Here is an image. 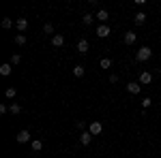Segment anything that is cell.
<instances>
[{"label": "cell", "mask_w": 161, "mask_h": 158, "mask_svg": "<svg viewBox=\"0 0 161 158\" xmlns=\"http://www.w3.org/2000/svg\"><path fill=\"white\" fill-rule=\"evenodd\" d=\"M9 111H11V113H19V111H22V107H19L17 103H13L11 107H9Z\"/></svg>", "instance_id": "cell-21"}, {"label": "cell", "mask_w": 161, "mask_h": 158, "mask_svg": "<svg viewBox=\"0 0 161 158\" xmlns=\"http://www.w3.org/2000/svg\"><path fill=\"white\" fill-rule=\"evenodd\" d=\"M97 37H99V38H105V37H110V26L101 24L99 28H97Z\"/></svg>", "instance_id": "cell-3"}, {"label": "cell", "mask_w": 161, "mask_h": 158, "mask_svg": "<svg viewBox=\"0 0 161 158\" xmlns=\"http://www.w3.org/2000/svg\"><path fill=\"white\" fill-rule=\"evenodd\" d=\"M43 32H45V34H52V32H54V26H52V24H45V26H43Z\"/></svg>", "instance_id": "cell-22"}, {"label": "cell", "mask_w": 161, "mask_h": 158, "mask_svg": "<svg viewBox=\"0 0 161 158\" xmlns=\"http://www.w3.org/2000/svg\"><path fill=\"white\" fill-rule=\"evenodd\" d=\"M73 75H75V77H84V66H82V64L73 66Z\"/></svg>", "instance_id": "cell-14"}, {"label": "cell", "mask_w": 161, "mask_h": 158, "mask_svg": "<svg viewBox=\"0 0 161 158\" xmlns=\"http://www.w3.org/2000/svg\"><path fill=\"white\" fill-rule=\"evenodd\" d=\"M88 47H90V45H88V41H86V38H82V41L77 43V51H80V54H86Z\"/></svg>", "instance_id": "cell-11"}, {"label": "cell", "mask_w": 161, "mask_h": 158, "mask_svg": "<svg viewBox=\"0 0 161 158\" xmlns=\"http://www.w3.org/2000/svg\"><path fill=\"white\" fill-rule=\"evenodd\" d=\"M4 94H7V98H15L17 90H15V88H7V92H4Z\"/></svg>", "instance_id": "cell-19"}, {"label": "cell", "mask_w": 161, "mask_h": 158, "mask_svg": "<svg viewBox=\"0 0 161 158\" xmlns=\"http://www.w3.org/2000/svg\"><path fill=\"white\" fill-rule=\"evenodd\" d=\"M15 43H17V45H26V37L24 34H17V37H15Z\"/></svg>", "instance_id": "cell-20"}, {"label": "cell", "mask_w": 161, "mask_h": 158, "mask_svg": "<svg viewBox=\"0 0 161 158\" xmlns=\"http://www.w3.org/2000/svg\"><path fill=\"white\" fill-rule=\"evenodd\" d=\"M11 26H13V22L9 19V17H4V19H2V28H11Z\"/></svg>", "instance_id": "cell-23"}, {"label": "cell", "mask_w": 161, "mask_h": 158, "mask_svg": "<svg viewBox=\"0 0 161 158\" xmlns=\"http://www.w3.org/2000/svg\"><path fill=\"white\" fill-rule=\"evenodd\" d=\"M88 133L92 135V137H97V135H101V133H103V124H101L99 120L90 122V124H88Z\"/></svg>", "instance_id": "cell-2"}, {"label": "cell", "mask_w": 161, "mask_h": 158, "mask_svg": "<svg viewBox=\"0 0 161 158\" xmlns=\"http://www.w3.org/2000/svg\"><path fill=\"white\" fill-rule=\"evenodd\" d=\"M99 66H101V69H110V66H112V60H110V58H103V60L99 62Z\"/></svg>", "instance_id": "cell-18"}, {"label": "cell", "mask_w": 161, "mask_h": 158, "mask_svg": "<svg viewBox=\"0 0 161 158\" xmlns=\"http://www.w3.org/2000/svg\"><path fill=\"white\" fill-rule=\"evenodd\" d=\"M30 145H32V150H35V152H41V147H43V141H39V139H35V141H32Z\"/></svg>", "instance_id": "cell-16"}, {"label": "cell", "mask_w": 161, "mask_h": 158, "mask_svg": "<svg viewBox=\"0 0 161 158\" xmlns=\"http://www.w3.org/2000/svg\"><path fill=\"white\" fill-rule=\"evenodd\" d=\"M142 107L148 109V107H150V98H144V100H142Z\"/></svg>", "instance_id": "cell-24"}, {"label": "cell", "mask_w": 161, "mask_h": 158, "mask_svg": "<svg viewBox=\"0 0 161 158\" xmlns=\"http://www.w3.org/2000/svg\"><path fill=\"white\" fill-rule=\"evenodd\" d=\"M140 90H142V85H140V84H133V81L127 84V92H129V94H140Z\"/></svg>", "instance_id": "cell-5"}, {"label": "cell", "mask_w": 161, "mask_h": 158, "mask_svg": "<svg viewBox=\"0 0 161 158\" xmlns=\"http://www.w3.org/2000/svg\"><path fill=\"white\" fill-rule=\"evenodd\" d=\"M97 17H99V22H105V19H108V17H110V13L105 11V9H101V11L97 13Z\"/></svg>", "instance_id": "cell-15"}, {"label": "cell", "mask_w": 161, "mask_h": 158, "mask_svg": "<svg viewBox=\"0 0 161 158\" xmlns=\"http://www.w3.org/2000/svg\"><path fill=\"white\" fill-rule=\"evenodd\" d=\"M17 141H19V143H28V141H30V133H28V130H19V133H17Z\"/></svg>", "instance_id": "cell-6"}, {"label": "cell", "mask_w": 161, "mask_h": 158, "mask_svg": "<svg viewBox=\"0 0 161 158\" xmlns=\"http://www.w3.org/2000/svg\"><path fill=\"white\" fill-rule=\"evenodd\" d=\"M19 60H22V58H19V56L15 54V56H13V58H11V64H19Z\"/></svg>", "instance_id": "cell-25"}, {"label": "cell", "mask_w": 161, "mask_h": 158, "mask_svg": "<svg viewBox=\"0 0 161 158\" xmlns=\"http://www.w3.org/2000/svg\"><path fill=\"white\" fill-rule=\"evenodd\" d=\"M136 58H137V62L150 60V58H153V49H150V47H140V49H137V54H136Z\"/></svg>", "instance_id": "cell-1"}, {"label": "cell", "mask_w": 161, "mask_h": 158, "mask_svg": "<svg viewBox=\"0 0 161 158\" xmlns=\"http://www.w3.org/2000/svg\"><path fill=\"white\" fill-rule=\"evenodd\" d=\"M133 22H136L137 26H142L144 22H146V13H142V11H140V13H136V15H133Z\"/></svg>", "instance_id": "cell-9"}, {"label": "cell", "mask_w": 161, "mask_h": 158, "mask_svg": "<svg viewBox=\"0 0 161 158\" xmlns=\"http://www.w3.org/2000/svg\"><path fill=\"white\" fill-rule=\"evenodd\" d=\"M52 45H54V47H60V45H64V37H62V34H54V38H52Z\"/></svg>", "instance_id": "cell-10"}, {"label": "cell", "mask_w": 161, "mask_h": 158, "mask_svg": "<svg viewBox=\"0 0 161 158\" xmlns=\"http://www.w3.org/2000/svg\"><path fill=\"white\" fill-rule=\"evenodd\" d=\"M15 26H17V30H19V32H24L26 28H28V19H26V17H19V19L15 22Z\"/></svg>", "instance_id": "cell-7"}, {"label": "cell", "mask_w": 161, "mask_h": 158, "mask_svg": "<svg viewBox=\"0 0 161 158\" xmlns=\"http://www.w3.org/2000/svg\"><path fill=\"white\" fill-rule=\"evenodd\" d=\"M90 141H92V135L88 133H82V137H80V143H82V145H88V143H90Z\"/></svg>", "instance_id": "cell-12"}, {"label": "cell", "mask_w": 161, "mask_h": 158, "mask_svg": "<svg viewBox=\"0 0 161 158\" xmlns=\"http://www.w3.org/2000/svg\"><path fill=\"white\" fill-rule=\"evenodd\" d=\"M150 81H153V75H150L148 71H142V73H140V84H142V85H148Z\"/></svg>", "instance_id": "cell-4"}, {"label": "cell", "mask_w": 161, "mask_h": 158, "mask_svg": "<svg viewBox=\"0 0 161 158\" xmlns=\"http://www.w3.org/2000/svg\"><path fill=\"white\" fill-rule=\"evenodd\" d=\"M136 38H137V34H133L131 30H129V32H125V43H127V45H133V43H136Z\"/></svg>", "instance_id": "cell-8"}, {"label": "cell", "mask_w": 161, "mask_h": 158, "mask_svg": "<svg viewBox=\"0 0 161 158\" xmlns=\"http://www.w3.org/2000/svg\"><path fill=\"white\" fill-rule=\"evenodd\" d=\"M92 19H95V15H90V13H86V15L82 17V22H84L86 26H90V24H92Z\"/></svg>", "instance_id": "cell-17"}, {"label": "cell", "mask_w": 161, "mask_h": 158, "mask_svg": "<svg viewBox=\"0 0 161 158\" xmlns=\"http://www.w3.org/2000/svg\"><path fill=\"white\" fill-rule=\"evenodd\" d=\"M11 69H13L11 62H9V64H2V66H0V75H4V77H7V75H11Z\"/></svg>", "instance_id": "cell-13"}]
</instances>
